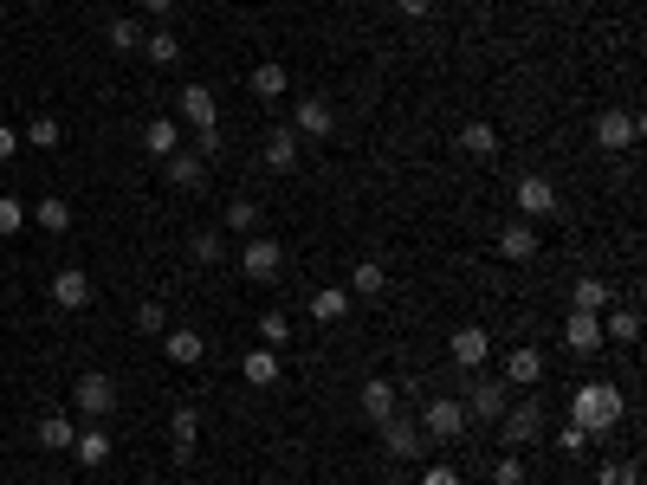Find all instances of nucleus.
Segmentation results:
<instances>
[{
	"label": "nucleus",
	"instance_id": "obj_1",
	"mask_svg": "<svg viewBox=\"0 0 647 485\" xmlns=\"http://www.w3.org/2000/svg\"><path fill=\"white\" fill-rule=\"evenodd\" d=\"M570 421L583 427V434H609V427L622 421V388H609V382H589V388H576V401H570Z\"/></svg>",
	"mask_w": 647,
	"mask_h": 485
},
{
	"label": "nucleus",
	"instance_id": "obj_2",
	"mask_svg": "<svg viewBox=\"0 0 647 485\" xmlns=\"http://www.w3.org/2000/svg\"><path fill=\"white\" fill-rule=\"evenodd\" d=\"M460 408H466V421H499V414L512 408L505 376H473V382H466V395H460Z\"/></svg>",
	"mask_w": 647,
	"mask_h": 485
},
{
	"label": "nucleus",
	"instance_id": "obj_3",
	"mask_svg": "<svg viewBox=\"0 0 647 485\" xmlns=\"http://www.w3.org/2000/svg\"><path fill=\"white\" fill-rule=\"evenodd\" d=\"M499 427H505V447H531V440H544V408L538 401H512V408L499 414Z\"/></svg>",
	"mask_w": 647,
	"mask_h": 485
},
{
	"label": "nucleus",
	"instance_id": "obj_4",
	"mask_svg": "<svg viewBox=\"0 0 647 485\" xmlns=\"http://www.w3.org/2000/svg\"><path fill=\"white\" fill-rule=\"evenodd\" d=\"M421 434L428 440H460L466 434V408H460V395H440L421 408Z\"/></svg>",
	"mask_w": 647,
	"mask_h": 485
},
{
	"label": "nucleus",
	"instance_id": "obj_5",
	"mask_svg": "<svg viewBox=\"0 0 647 485\" xmlns=\"http://www.w3.org/2000/svg\"><path fill=\"white\" fill-rule=\"evenodd\" d=\"M279 266H285V246L279 240H246L240 246V272L253 285H272V279H279Z\"/></svg>",
	"mask_w": 647,
	"mask_h": 485
},
{
	"label": "nucleus",
	"instance_id": "obj_6",
	"mask_svg": "<svg viewBox=\"0 0 647 485\" xmlns=\"http://www.w3.org/2000/svg\"><path fill=\"white\" fill-rule=\"evenodd\" d=\"M175 117L195 123V136H201V130H220V104H214V91H208V85H188L182 97H175Z\"/></svg>",
	"mask_w": 647,
	"mask_h": 485
},
{
	"label": "nucleus",
	"instance_id": "obj_7",
	"mask_svg": "<svg viewBox=\"0 0 647 485\" xmlns=\"http://www.w3.org/2000/svg\"><path fill=\"white\" fill-rule=\"evenodd\" d=\"M72 401H78V408L91 414V421H104V414L117 408V382H110V376H98V369H91V376H78V388H72Z\"/></svg>",
	"mask_w": 647,
	"mask_h": 485
},
{
	"label": "nucleus",
	"instance_id": "obj_8",
	"mask_svg": "<svg viewBox=\"0 0 647 485\" xmlns=\"http://www.w3.org/2000/svg\"><path fill=\"white\" fill-rule=\"evenodd\" d=\"M382 427V447H389V460H415L421 453V427L408 421V414H389V421H376Z\"/></svg>",
	"mask_w": 647,
	"mask_h": 485
},
{
	"label": "nucleus",
	"instance_id": "obj_9",
	"mask_svg": "<svg viewBox=\"0 0 647 485\" xmlns=\"http://www.w3.org/2000/svg\"><path fill=\"white\" fill-rule=\"evenodd\" d=\"M447 350H453V363H460V369H479V363L492 356V337H486L479 324H460V330H453V343H447Z\"/></svg>",
	"mask_w": 647,
	"mask_h": 485
},
{
	"label": "nucleus",
	"instance_id": "obj_10",
	"mask_svg": "<svg viewBox=\"0 0 647 485\" xmlns=\"http://www.w3.org/2000/svg\"><path fill=\"white\" fill-rule=\"evenodd\" d=\"M635 136H641V123L628 117V110H602L596 117V143L602 149H635Z\"/></svg>",
	"mask_w": 647,
	"mask_h": 485
},
{
	"label": "nucleus",
	"instance_id": "obj_11",
	"mask_svg": "<svg viewBox=\"0 0 647 485\" xmlns=\"http://www.w3.org/2000/svg\"><path fill=\"white\" fill-rule=\"evenodd\" d=\"M246 91H253L259 104H279V97L292 91V72H285L279 59H266V65H253V78H246Z\"/></svg>",
	"mask_w": 647,
	"mask_h": 485
},
{
	"label": "nucleus",
	"instance_id": "obj_12",
	"mask_svg": "<svg viewBox=\"0 0 647 485\" xmlns=\"http://www.w3.org/2000/svg\"><path fill=\"white\" fill-rule=\"evenodd\" d=\"M563 343H570L576 356H596L602 343H609V337H602V317H589V311H570V324H563Z\"/></svg>",
	"mask_w": 647,
	"mask_h": 485
},
{
	"label": "nucleus",
	"instance_id": "obj_13",
	"mask_svg": "<svg viewBox=\"0 0 647 485\" xmlns=\"http://www.w3.org/2000/svg\"><path fill=\"white\" fill-rule=\"evenodd\" d=\"M52 304H59V311H85V304H91V272L65 266L59 279H52Z\"/></svg>",
	"mask_w": 647,
	"mask_h": 485
},
{
	"label": "nucleus",
	"instance_id": "obj_14",
	"mask_svg": "<svg viewBox=\"0 0 647 485\" xmlns=\"http://www.w3.org/2000/svg\"><path fill=\"white\" fill-rule=\"evenodd\" d=\"M266 169L272 175H292L298 169V130H292V123H279V130L266 136Z\"/></svg>",
	"mask_w": 647,
	"mask_h": 485
},
{
	"label": "nucleus",
	"instance_id": "obj_15",
	"mask_svg": "<svg viewBox=\"0 0 647 485\" xmlns=\"http://www.w3.org/2000/svg\"><path fill=\"white\" fill-rule=\"evenodd\" d=\"M356 401H363V414H369V421H389V414H395V401H402V388H395L389 376H369Z\"/></svg>",
	"mask_w": 647,
	"mask_h": 485
},
{
	"label": "nucleus",
	"instance_id": "obj_16",
	"mask_svg": "<svg viewBox=\"0 0 647 485\" xmlns=\"http://www.w3.org/2000/svg\"><path fill=\"white\" fill-rule=\"evenodd\" d=\"M518 207H525L531 220H550L557 214V188H550L544 175H525V182H518Z\"/></svg>",
	"mask_w": 647,
	"mask_h": 485
},
{
	"label": "nucleus",
	"instance_id": "obj_17",
	"mask_svg": "<svg viewBox=\"0 0 647 485\" xmlns=\"http://www.w3.org/2000/svg\"><path fill=\"white\" fill-rule=\"evenodd\" d=\"M143 149H149L156 162H169L175 149H182V123H175V117H156V123H143Z\"/></svg>",
	"mask_w": 647,
	"mask_h": 485
},
{
	"label": "nucleus",
	"instance_id": "obj_18",
	"mask_svg": "<svg viewBox=\"0 0 647 485\" xmlns=\"http://www.w3.org/2000/svg\"><path fill=\"white\" fill-rule=\"evenodd\" d=\"M162 169H169V188H208V162H201V156H188V149H175V156L169 162H162Z\"/></svg>",
	"mask_w": 647,
	"mask_h": 485
},
{
	"label": "nucleus",
	"instance_id": "obj_19",
	"mask_svg": "<svg viewBox=\"0 0 647 485\" xmlns=\"http://www.w3.org/2000/svg\"><path fill=\"white\" fill-rule=\"evenodd\" d=\"M330 123H337V110H330V97H305V104H298V123H292V130L318 143V136H330Z\"/></svg>",
	"mask_w": 647,
	"mask_h": 485
},
{
	"label": "nucleus",
	"instance_id": "obj_20",
	"mask_svg": "<svg viewBox=\"0 0 647 485\" xmlns=\"http://www.w3.org/2000/svg\"><path fill=\"white\" fill-rule=\"evenodd\" d=\"M505 382H512V388L544 382V356L538 350H505Z\"/></svg>",
	"mask_w": 647,
	"mask_h": 485
},
{
	"label": "nucleus",
	"instance_id": "obj_21",
	"mask_svg": "<svg viewBox=\"0 0 647 485\" xmlns=\"http://www.w3.org/2000/svg\"><path fill=\"white\" fill-rule=\"evenodd\" d=\"M162 350H169V363H201L208 356V343H201V330H162Z\"/></svg>",
	"mask_w": 647,
	"mask_h": 485
},
{
	"label": "nucleus",
	"instance_id": "obj_22",
	"mask_svg": "<svg viewBox=\"0 0 647 485\" xmlns=\"http://www.w3.org/2000/svg\"><path fill=\"white\" fill-rule=\"evenodd\" d=\"M602 337L635 343V337H641V311H635V304H615V311H602Z\"/></svg>",
	"mask_w": 647,
	"mask_h": 485
},
{
	"label": "nucleus",
	"instance_id": "obj_23",
	"mask_svg": "<svg viewBox=\"0 0 647 485\" xmlns=\"http://www.w3.org/2000/svg\"><path fill=\"white\" fill-rule=\"evenodd\" d=\"M240 376L253 388H272V382H279V356H272V350H246L240 356Z\"/></svg>",
	"mask_w": 647,
	"mask_h": 485
},
{
	"label": "nucleus",
	"instance_id": "obj_24",
	"mask_svg": "<svg viewBox=\"0 0 647 485\" xmlns=\"http://www.w3.org/2000/svg\"><path fill=\"white\" fill-rule=\"evenodd\" d=\"M453 143H460L466 156H479V162H486V156H499V130H492V123H466V130L453 136Z\"/></svg>",
	"mask_w": 647,
	"mask_h": 485
},
{
	"label": "nucleus",
	"instance_id": "obj_25",
	"mask_svg": "<svg viewBox=\"0 0 647 485\" xmlns=\"http://www.w3.org/2000/svg\"><path fill=\"white\" fill-rule=\"evenodd\" d=\"M499 253L512 259V266H525V259H538V233H531V227H505L499 233Z\"/></svg>",
	"mask_w": 647,
	"mask_h": 485
},
{
	"label": "nucleus",
	"instance_id": "obj_26",
	"mask_svg": "<svg viewBox=\"0 0 647 485\" xmlns=\"http://www.w3.org/2000/svg\"><path fill=\"white\" fill-rule=\"evenodd\" d=\"M343 311H350V291H343V285H324V291H311V317H318V324H337Z\"/></svg>",
	"mask_w": 647,
	"mask_h": 485
},
{
	"label": "nucleus",
	"instance_id": "obj_27",
	"mask_svg": "<svg viewBox=\"0 0 647 485\" xmlns=\"http://www.w3.org/2000/svg\"><path fill=\"white\" fill-rule=\"evenodd\" d=\"M570 311L602 317V311H609V285H602V279H576V291H570Z\"/></svg>",
	"mask_w": 647,
	"mask_h": 485
},
{
	"label": "nucleus",
	"instance_id": "obj_28",
	"mask_svg": "<svg viewBox=\"0 0 647 485\" xmlns=\"http://www.w3.org/2000/svg\"><path fill=\"white\" fill-rule=\"evenodd\" d=\"M72 460H78V466H104V460H110V434H104V427L78 434V440H72Z\"/></svg>",
	"mask_w": 647,
	"mask_h": 485
},
{
	"label": "nucleus",
	"instance_id": "obj_29",
	"mask_svg": "<svg viewBox=\"0 0 647 485\" xmlns=\"http://www.w3.org/2000/svg\"><path fill=\"white\" fill-rule=\"evenodd\" d=\"M72 421L65 414H39V447H52V453H72Z\"/></svg>",
	"mask_w": 647,
	"mask_h": 485
},
{
	"label": "nucleus",
	"instance_id": "obj_30",
	"mask_svg": "<svg viewBox=\"0 0 647 485\" xmlns=\"http://www.w3.org/2000/svg\"><path fill=\"white\" fill-rule=\"evenodd\" d=\"M143 52H149V65H175L182 59V39H175L169 26H156V33H143Z\"/></svg>",
	"mask_w": 647,
	"mask_h": 485
},
{
	"label": "nucleus",
	"instance_id": "obj_31",
	"mask_svg": "<svg viewBox=\"0 0 647 485\" xmlns=\"http://www.w3.org/2000/svg\"><path fill=\"white\" fill-rule=\"evenodd\" d=\"M350 291H356V298H382V291H389V272H382L376 259H363V266L350 272Z\"/></svg>",
	"mask_w": 647,
	"mask_h": 485
},
{
	"label": "nucleus",
	"instance_id": "obj_32",
	"mask_svg": "<svg viewBox=\"0 0 647 485\" xmlns=\"http://www.w3.org/2000/svg\"><path fill=\"white\" fill-rule=\"evenodd\" d=\"M169 434H175V447H195V434H201V408L195 401H182V408L169 414Z\"/></svg>",
	"mask_w": 647,
	"mask_h": 485
},
{
	"label": "nucleus",
	"instance_id": "obj_33",
	"mask_svg": "<svg viewBox=\"0 0 647 485\" xmlns=\"http://www.w3.org/2000/svg\"><path fill=\"white\" fill-rule=\"evenodd\" d=\"M33 214H39V227H46V233H65V227H72V207H65L59 194H39Z\"/></svg>",
	"mask_w": 647,
	"mask_h": 485
},
{
	"label": "nucleus",
	"instance_id": "obj_34",
	"mask_svg": "<svg viewBox=\"0 0 647 485\" xmlns=\"http://www.w3.org/2000/svg\"><path fill=\"white\" fill-rule=\"evenodd\" d=\"M110 52H143V20H110Z\"/></svg>",
	"mask_w": 647,
	"mask_h": 485
},
{
	"label": "nucleus",
	"instance_id": "obj_35",
	"mask_svg": "<svg viewBox=\"0 0 647 485\" xmlns=\"http://www.w3.org/2000/svg\"><path fill=\"white\" fill-rule=\"evenodd\" d=\"M136 330H143V337H162V330H169V311H162V298H143V304H136Z\"/></svg>",
	"mask_w": 647,
	"mask_h": 485
},
{
	"label": "nucleus",
	"instance_id": "obj_36",
	"mask_svg": "<svg viewBox=\"0 0 647 485\" xmlns=\"http://www.w3.org/2000/svg\"><path fill=\"white\" fill-rule=\"evenodd\" d=\"M227 227H233V233H253V227H259V201H253V194L227 201Z\"/></svg>",
	"mask_w": 647,
	"mask_h": 485
},
{
	"label": "nucleus",
	"instance_id": "obj_37",
	"mask_svg": "<svg viewBox=\"0 0 647 485\" xmlns=\"http://www.w3.org/2000/svg\"><path fill=\"white\" fill-rule=\"evenodd\" d=\"M188 253H195V259H201V266H214V259H220V253H227V240H220V233H214V227H201V233H195V240H188Z\"/></svg>",
	"mask_w": 647,
	"mask_h": 485
},
{
	"label": "nucleus",
	"instance_id": "obj_38",
	"mask_svg": "<svg viewBox=\"0 0 647 485\" xmlns=\"http://www.w3.org/2000/svg\"><path fill=\"white\" fill-rule=\"evenodd\" d=\"M259 337H266L272 350H279V343H292V317H285V311H266V317H259Z\"/></svg>",
	"mask_w": 647,
	"mask_h": 485
},
{
	"label": "nucleus",
	"instance_id": "obj_39",
	"mask_svg": "<svg viewBox=\"0 0 647 485\" xmlns=\"http://www.w3.org/2000/svg\"><path fill=\"white\" fill-rule=\"evenodd\" d=\"M26 143L33 149H59V117H33L26 123Z\"/></svg>",
	"mask_w": 647,
	"mask_h": 485
},
{
	"label": "nucleus",
	"instance_id": "obj_40",
	"mask_svg": "<svg viewBox=\"0 0 647 485\" xmlns=\"http://www.w3.org/2000/svg\"><path fill=\"white\" fill-rule=\"evenodd\" d=\"M20 227H26V207L13 201V194H0V240H13Z\"/></svg>",
	"mask_w": 647,
	"mask_h": 485
},
{
	"label": "nucleus",
	"instance_id": "obj_41",
	"mask_svg": "<svg viewBox=\"0 0 647 485\" xmlns=\"http://www.w3.org/2000/svg\"><path fill=\"white\" fill-rule=\"evenodd\" d=\"M492 485H525V460H518L512 447H505V460L492 466Z\"/></svg>",
	"mask_w": 647,
	"mask_h": 485
},
{
	"label": "nucleus",
	"instance_id": "obj_42",
	"mask_svg": "<svg viewBox=\"0 0 647 485\" xmlns=\"http://www.w3.org/2000/svg\"><path fill=\"white\" fill-rule=\"evenodd\" d=\"M596 485H635V466H628V460H609L596 473Z\"/></svg>",
	"mask_w": 647,
	"mask_h": 485
},
{
	"label": "nucleus",
	"instance_id": "obj_43",
	"mask_svg": "<svg viewBox=\"0 0 647 485\" xmlns=\"http://www.w3.org/2000/svg\"><path fill=\"white\" fill-rule=\"evenodd\" d=\"M557 447H563V453H583V447H589V434H583V427L570 421V427H563V434H557Z\"/></svg>",
	"mask_w": 647,
	"mask_h": 485
},
{
	"label": "nucleus",
	"instance_id": "obj_44",
	"mask_svg": "<svg viewBox=\"0 0 647 485\" xmlns=\"http://www.w3.org/2000/svg\"><path fill=\"white\" fill-rule=\"evenodd\" d=\"M421 485H460V473H453V466H428V473H421Z\"/></svg>",
	"mask_w": 647,
	"mask_h": 485
},
{
	"label": "nucleus",
	"instance_id": "obj_45",
	"mask_svg": "<svg viewBox=\"0 0 647 485\" xmlns=\"http://www.w3.org/2000/svg\"><path fill=\"white\" fill-rule=\"evenodd\" d=\"M395 7H402L408 20H428V13H434V0H395Z\"/></svg>",
	"mask_w": 647,
	"mask_h": 485
},
{
	"label": "nucleus",
	"instance_id": "obj_46",
	"mask_svg": "<svg viewBox=\"0 0 647 485\" xmlns=\"http://www.w3.org/2000/svg\"><path fill=\"white\" fill-rule=\"evenodd\" d=\"M13 149H20V136H13L7 123H0V162H13Z\"/></svg>",
	"mask_w": 647,
	"mask_h": 485
},
{
	"label": "nucleus",
	"instance_id": "obj_47",
	"mask_svg": "<svg viewBox=\"0 0 647 485\" xmlns=\"http://www.w3.org/2000/svg\"><path fill=\"white\" fill-rule=\"evenodd\" d=\"M143 7H149V13H156V20H162V13H175V0H143Z\"/></svg>",
	"mask_w": 647,
	"mask_h": 485
}]
</instances>
